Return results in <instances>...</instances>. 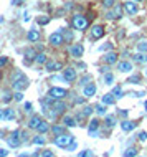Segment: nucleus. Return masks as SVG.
<instances>
[{
    "mask_svg": "<svg viewBox=\"0 0 147 157\" xmlns=\"http://www.w3.org/2000/svg\"><path fill=\"white\" fill-rule=\"evenodd\" d=\"M27 86H28V78L23 73H17L13 78H12V88H13L15 91H23Z\"/></svg>",
    "mask_w": 147,
    "mask_h": 157,
    "instance_id": "1",
    "label": "nucleus"
},
{
    "mask_svg": "<svg viewBox=\"0 0 147 157\" xmlns=\"http://www.w3.org/2000/svg\"><path fill=\"white\" fill-rule=\"evenodd\" d=\"M66 111V104L63 103V99H55V103L51 104V111H48L47 116L51 117V119H56L60 114H63Z\"/></svg>",
    "mask_w": 147,
    "mask_h": 157,
    "instance_id": "2",
    "label": "nucleus"
},
{
    "mask_svg": "<svg viewBox=\"0 0 147 157\" xmlns=\"http://www.w3.org/2000/svg\"><path fill=\"white\" fill-rule=\"evenodd\" d=\"M73 141H74L73 134H68V132H63V134H60V136L55 137V144H56L60 149H66V147H68Z\"/></svg>",
    "mask_w": 147,
    "mask_h": 157,
    "instance_id": "3",
    "label": "nucleus"
},
{
    "mask_svg": "<svg viewBox=\"0 0 147 157\" xmlns=\"http://www.w3.org/2000/svg\"><path fill=\"white\" fill-rule=\"evenodd\" d=\"M22 142H23V139H22V131H20V129H15L13 132L10 134V137L7 139V144L12 147V149L20 147V146H22Z\"/></svg>",
    "mask_w": 147,
    "mask_h": 157,
    "instance_id": "4",
    "label": "nucleus"
},
{
    "mask_svg": "<svg viewBox=\"0 0 147 157\" xmlns=\"http://www.w3.org/2000/svg\"><path fill=\"white\" fill-rule=\"evenodd\" d=\"M71 25H73L74 30L83 32V30H86V28H88L89 22H88L86 17H83V15H74V17H73V20H71Z\"/></svg>",
    "mask_w": 147,
    "mask_h": 157,
    "instance_id": "5",
    "label": "nucleus"
},
{
    "mask_svg": "<svg viewBox=\"0 0 147 157\" xmlns=\"http://www.w3.org/2000/svg\"><path fill=\"white\" fill-rule=\"evenodd\" d=\"M123 12H124V7L119 5V3H116L114 7L107 8V12L104 17H106L107 20H116V18H121V17H123Z\"/></svg>",
    "mask_w": 147,
    "mask_h": 157,
    "instance_id": "6",
    "label": "nucleus"
},
{
    "mask_svg": "<svg viewBox=\"0 0 147 157\" xmlns=\"http://www.w3.org/2000/svg\"><path fill=\"white\" fill-rule=\"evenodd\" d=\"M48 96H51L53 99H65L68 96V91L65 88H58V86H53L48 90Z\"/></svg>",
    "mask_w": 147,
    "mask_h": 157,
    "instance_id": "7",
    "label": "nucleus"
},
{
    "mask_svg": "<svg viewBox=\"0 0 147 157\" xmlns=\"http://www.w3.org/2000/svg\"><path fill=\"white\" fill-rule=\"evenodd\" d=\"M48 41H50V45H53V46H61L63 43H65V36H63L61 30L51 33V35H50V38H48Z\"/></svg>",
    "mask_w": 147,
    "mask_h": 157,
    "instance_id": "8",
    "label": "nucleus"
},
{
    "mask_svg": "<svg viewBox=\"0 0 147 157\" xmlns=\"http://www.w3.org/2000/svg\"><path fill=\"white\" fill-rule=\"evenodd\" d=\"M104 36V27L103 25H93L89 32V38L91 40H99V38Z\"/></svg>",
    "mask_w": 147,
    "mask_h": 157,
    "instance_id": "9",
    "label": "nucleus"
},
{
    "mask_svg": "<svg viewBox=\"0 0 147 157\" xmlns=\"http://www.w3.org/2000/svg\"><path fill=\"white\" fill-rule=\"evenodd\" d=\"M83 53H85V46L83 45H73V46H70V56L71 58H74V60H79V58L83 56Z\"/></svg>",
    "mask_w": 147,
    "mask_h": 157,
    "instance_id": "10",
    "label": "nucleus"
},
{
    "mask_svg": "<svg viewBox=\"0 0 147 157\" xmlns=\"http://www.w3.org/2000/svg\"><path fill=\"white\" fill-rule=\"evenodd\" d=\"M124 12L127 15H136L137 12H139V7H137V3H136V0H129V2H124Z\"/></svg>",
    "mask_w": 147,
    "mask_h": 157,
    "instance_id": "11",
    "label": "nucleus"
},
{
    "mask_svg": "<svg viewBox=\"0 0 147 157\" xmlns=\"http://www.w3.org/2000/svg\"><path fill=\"white\" fill-rule=\"evenodd\" d=\"M63 78H65L66 83H73L74 79H76V70L71 68V66L65 68V70H63Z\"/></svg>",
    "mask_w": 147,
    "mask_h": 157,
    "instance_id": "12",
    "label": "nucleus"
},
{
    "mask_svg": "<svg viewBox=\"0 0 147 157\" xmlns=\"http://www.w3.org/2000/svg\"><path fill=\"white\" fill-rule=\"evenodd\" d=\"M88 132L91 137H98L99 136V121L98 119H91L89 126H88Z\"/></svg>",
    "mask_w": 147,
    "mask_h": 157,
    "instance_id": "13",
    "label": "nucleus"
},
{
    "mask_svg": "<svg viewBox=\"0 0 147 157\" xmlns=\"http://www.w3.org/2000/svg\"><path fill=\"white\" fill-rule=\"evenodd\" d=\"M96 90H98V88H96V84L93 81L88 83L86 86H83V96L85 98H93L96 94Z\"/></svg>",
    "mask_w": 147,
    "mask_h": 157,
    "instance_id": "14",
    "label": "nucleus"
},
{
    "mask_svg": "<svg viewBox=\"0 0 147 157\" xmlns=\"http://www.w3.org/2000/svg\"><path fill=\"white\" fill-rule=\"evenodd\" d=\"M45 68H47V71H58V70H63V65L58 61H53V60H48L47 63H45Z\"/></svg>",
    "mask_w": 147,
    "mask_h": 157,
    "instance_id": "15",
    "label": "nucleus"
},
{
    "mask_svg": "<svg viewBox=\"0 0 147 157\" xmlns=\"http://www.w3.org/2000/svg\"><path fill=\"white\" fill-rule=\"evenodd\" d=\"M41 122H43V119H41L38 114H33L30 119H28V127H30V129H35V131H36V127H38Z\"/></svg>",
    "mask_w": 147,
    "mask_h": 157,
    "instance_id": "16",
    "label": "nucleus"
},
{
    "mask_svg": "<svg viewBox=\"0 0 147 157\" xmlns=\"http://www.w3.org/2000/svg\"><path fill=\"white\" fill-rule=\"evenodd\" d=\"M136 126H137V122H134V121H127V119H124L123 122H121V129H123L124 132H131V131L136 129Z\"/></svg>",
    "mask_w": 147,
    "mask_h": 157,
    "instance_id": "17",
    "label": "nucleus"
},
{
    "mask_svg": "<svg viewBox=\"0 0 147 157\" xmlns=\"http://www.w3.org/2000/svg\"><path fill=\"white\" fill-rule=\"evenodd\" d=\"M117 70H119L121 73H131V71H132L131 61H119V63H117Z\"/></svg>",
    "mask_w": 147,
    "mask_h": 157,
    "instance_id": "18",
    "label": "nucleus"
},
{
    "mask_svg": "<svg viewBox=\"0 0 147 157\" xmlns=\"http://www.w3.org/2000/svg\"><path fill=\"white\" fill-rule=\"evenodd\" d=\"M104 63H106V65H114V63H117V53L107 52L104 55Z\"/></svg>",
    "mask_w": 147,
    "mask_h": 157,
    "instance_id": "19",
    "label": "nucleus"
},
{
    "mask_svg": "<svg viewBox=\"0 0 147 157\" xmlns=\"http://www.w3.org/2000/svg\"><path fill=\"white\" fill-rule=\"evenodd\" d=\"M36 55H38V53H36L33 48H27V50H25V53H23L25 61H27V63H28V61H33V60L36 58Z\"/></svg>",
    "mask_w": 147,
    "mask_h": 157,
    "instance_id": "20",
    "label": "nucleus"
},
{
    "mask_svg": "<svg viewBox=\"0 0 147 157\" xmlns=\"http://www.w3.org/2000/svg\"><path fill=\"white\" fill-rule=\"evenodd\" d=\"M101 103H104L106 106H112V104L116 103V96L112 94V93H107V94H104V96H103Z\"/></svg>",
    "mask_w": 147,
    "mask_h": 157,
    "instance_id": "21",
    "label": "nucleus"
},
{
    "mask_svg": "<svg viewBox=\"0 0 147 157\" xmlns=\"http://www.w3.org/2000/svg\"><path fill=\"white\" fill-rule=\"evenodd\" d=\"M132 60L136 61V63H141V65H144V63H147V53H142V52L136 53V55L132 56Z\"/></svg>",
    "mask_w": 147,
    "mask_h": 157,
    "instance_id": "22",
    "label": "nucleus"
},
{
    "mask_svg": "<svg viewBox=\"0 0 147 157\" xmlns=\"http://www.w3.org/2000/svg\"><path fill=\"white\" fill-rule=\"evenodd\" d=\"M38 38H40L38 30H35V28L28 30V33H27V40H28V41H38Z\"/></svg>",
    "mask_w": 147,
    "mask_h": 157,
    "instance_id": "23",
    "label": "nucleus"
},
{
    "mask_svg": "<svg viewBox=\"0 0 147 157\" xmlns=\"http://www.w3.org/2000/svg\"><path fill=\"white\" fill-rule=\"evenodd\" d=\"M63 124H65L66 127H74V126H76V117L65 116V117H63Z\"/></svg>",
    "mask_w": 147,
    "mask_h": 157,
    "instance_id": "24",
    "label": "nucleus"
},
{
    "mask_svg": "<svg viewBox=\"0 0 147 157\" xmlns=\"http://www.w3.org/2000/svg\"><path fill=\"white\" fill-rule=\"evenodd\" d=\"M104 124H106V127H114L116 126V116H106L104 117Z\"/></svg>",
    "mask_w": 147,
    "mask_h": 157,
    "instance_id": "25",
    "label": "nucleus"
},
{
    "mask_svg": "<svg viewBox=\"0 0 147 157\" xmlns=\"http://www.w3.org/2000/svg\"><path fill=\"white\" fill-rule=\"evenodd\" d=\"M94 109H96V113H98L99 116H106V111H107V109H106V104H104V103L96 104V106H94Z\"/></svg>",
    "mask_w": 147,
    "mask_h": 157,
    "instance_id": "26",
    "label": "nucleus"
},
{
    "mask_svg": "<svg viewBox=\"0 0 147 157\" xmlns=\"http://www.w3.org/2000/svg\"><path fill=\"white\" fill-rule=\"evenodd\" d=\"M48 131H50V126H48L47 121H43L38 127H36V132L38 134H45V132H48Z\"/></svg>",
    "mask_w": 147,
    "mask_h": 157,
    "instance_id": "27",
    "label": "nucleus"
},
{
    "mask_svg": "<svg viewBox=\"0 0 147 157\" xmlns=\"http://www.w3.org/2000/svg\"><path fill=\"white\" fill-rule=\"evenodd\" d=\"M33 144H36V146H45L47 144V139L43 137V136H35V137L32 139Z\"/></svg>",
    "mask_w": 147,
    "mask_h": 157,
    "instance_id": "28",
    "label": "nucleus"
},
{
    "mask_svg": "<svg viewBox=\"0 0 147 157\" xmlns=\"http://www.w3.org/2000/svg\"><path fill=\"white\" fill-rule=\"evenodd\" d=\"M35 61L38 63V65H45V63L48 61V56L45 53H38V55H36V58H35Z\"/></svg>",
    "mask_w": 147,
    "mask_h": 157,
    "instance_id": "29",
    "label": "nucleus"
},
{
    "mask_svg": "<svg viewBox=\"0 0 147 157\" xmlns=\"http://www.w3.org/2000/svg\"><path fill=\"white\" fill-rule=\"evenodd\" d=\"M61 33H63V36H65V43H68V41L73 40V33H71L70 30H66V28H60Z\"/></svg>",
    "mask_w": 147,
    "mask_h": 157,
    "instance_id": "30",
    "label": "nucleus"
},
{
    "mask_svg": "<svg viewBox=\"0 0 147 157\" xmlns=\"http://www.w3.org/2000/svg\"><path fill=\"white\" fill-rule=\"evenodd\" d=\"M65 124H63V126H53L51 127V132L55 134V136H60V134H63V132H65Z\"/></svg>",
    "mask_w": 147,
    "mask_h": 157,
    "instance_id": "31",
    "label": "nucleus"
},
{
    "mask_svg": "<svg viewBox=\"0 0 147 157\" xmlns=\"http://www.w3.org/2000/svg\"><path fill=\"white\" fill-rule=\"evenodd\" d=\"M114 83V76H112L111 73H104V84H107V86H111V84Z\"/></svg>",
    "mask_w": 147,
    "mask_h": 157,
    "instance_id": "32",
    "label": "nucleus"
},
{
    "mask_svg": "<svg viewBox=\"0 0 147 157\" xmlns=\"http://www.w3.org/2000/svg\"><path fill=\"white\" fill-rule=\"evenodd\" d=\"M139 81H141L139 75H132V76H129V79H127L129 84H139Z\"/></svg>",
    "mask_w": 147,
    "mask_h": 157,
    "instance_id": "33",
    "label": "nucleus"
},
{
    "mask_svg": "<svg viewBox=\"0 0 147 157\" xmlns=\"http://www.w3.org/2000/svg\"><path fill=\"white\" fill-rule=\"evenodd\" d=\"M111 93L117 98V99H119V98H123V88H121V86H114Z\"/></svg>",
    "mask_w": 147,
    "mask_h": 157,
    "instance_id": "34",
    "label": "nucleus"
},
{
    "mask_svg": "<svg viewBox=\"0 0 147 157\" xmlns=\"http://www.w3.org/2000/svg\"><path fill=\"white\" fill-rule=\"evenodd\" d=\"M15 119V111L13 109H5V121H12Z\"/></svg>",
    "mask_w": 147,
    "mask_h": 157,
    "instance_id": "35",
    "label": "nucleus"
},
{
    "mask_svg": "<svg viewBox=\"0 0 147 157\" xmlns=\"http://www.w3.org/2000/svg\"><path fill=\"white\" fill-rule=\"evenodd\" d=\"M36 22H38V25H47V23H50V17L41 15V17H38V18H36Z\"/></svg>",
    "mask_w": 147,
    "mask_h": 157,
    "instance_id": "36",
    "label": "nucleus"
},
{
    "mask_svg": "<svg viewBox=\"0 0 147 157\" xmlns=\"http://www.w3.org/2000/svg\"><path fill=\"white\" fill-rule=\"evenodd\" d=\"M117 3V0H103V7L104 8H111Z\"/></svg>",
    "mask_w": 147,
    "mask_h": 157,
    "instance_id": "37",
    "label": "nucleus"
},
{
    "mask_svg": "<svg viewBox=\"0 0 147 157\" xmlns=\"http://www.w3.org/2000/svg\"><path fill=\"white\" fill-rule=\"evenodd\" d=\"M88 83H91V75H85L81 79H79V84H81V86H86Z\"/></svg>",
    "mask_w": 147,
    "mask_h": 157,
    "instance_id": "38",
    "label": "nucleus"
},
{
    "mask_svg": "<svg viewBox=\"0 0 147 157\" xmlns=\"http://www.w3.org/2000/svg\"><path fill=\"white\" fill-rule=\"evenodd\" d=\"M137 50H139V52H142V53H147V40L141 41V43L137 45Z\"/></svg>",
    "mask_w": 147,
    "mask_h": 157,
    "instance_id": "39",
    "label": "nucleus"
},
{
    "mask_svg": "<svg viewBox=\"0 0 147 157\" xmlns=\"http://www.w3.org/2000/svg\"><path fill=\"white\" fill-rule=\"evenodd\" d=\"M93 111H96V109L91 108V106H85V108H83V114H85V116H91Z\"/></svg>",
    "mask_w": 147,
    "mask_h": 157,
    "instance_id": "40",
    "label": "nucleus"
},
{
    "mask_svg": "<svg viewBox=\"0 0 147 157\" xmlns=\"http://www.w3.org/2000/svg\"><path fill=\"white\" fill-rule=\"evenodd\" d=\"M124 155H126V157H136V155H137V151L134 149V147H131V149H127V151L124 152Z\"/></svg>",
    "mask_w": 147,
    "mask_h": 157,
    "instance_id": "41",
    "label": "nucleus"
},
{
    "mask_svg": "<svg viewBox=\"0 0 147 157\" xmlns=\"http://www.w3.org/2000/svg\"><path fill=\"white\" fill-rule=\"evenodd\" d=\"M13 99H15V101H22V99H23V93H22V91H15Z\"/></svg>",
    "mask_w": 147,
    "mask_h": 157,
    "instance_id": "42",
    "label": "nucleus"
},
{
    "mask_svg": "<svg viewBox=\"0 0 147 157\" xmlns=\"http://www.w3.org/2000/svg\"><path fill=\"white\" fill-rule=\"evenodd\" d=\"M93 154H94L93 151H81L78 155H79V157H88V155H93Z\"/></svg>",
    "mask_w": 147,
    "mask_h": 157,
    "instance_id": "43",
    "label": "nucleus"
},
{
    "mask_svg": "<svg viewBox=\"0 0 147 157\" xmlns=\"http://www.w3.org/2000/svg\"><path fill=\"white\" fill-rule=\"evenodd\" d=\"M112 48V43H106L103 46H99V52H106V50H111Z\"/></svg>",
    "mask_w": 147,
    "mask_h": 157,
    "instance_id": "44",
    "label": "nucleus"
},
{
    "mask_svg": "<svg viewBox=\"0 0 147 157\" xmlns=\"http://www.w3.org/2000/svg\"><path fill=\"white\" fill-rule=\"evenodd\" d=\"M74 149H78V144H76V141H73V142H71L68 147H66V151H74Z\"/></svg>",
    "mask_w": 147,
    "mask_h": 157,
    "instance_id": "45",
    "label": "nucleus"
},
{
    "mask_svg": "<svg viewBox=\"0 0 147 157\" xmlns=\"http://www.w3.org/2000/svg\"><path fill=\"white\" fill-rule=\"evenodd\" d=\"M139 141H142V142L147 141V132H145V131H142V132H139Z\"/></svg>",
    "mask_w": 147,
    "mask_h": 157,
    "instance_id": "46",
    "label": "nucleus"
},
{
    "mask_svg": "<svg viewBox=\"0 0 147 157\" xmlns=\"http://www.w3.org/2000/svg\"><path fill=\"white\" fill-rule=\"evenodd\" d=\"M12 96H13V94H10V93H5V94H3V101H5V103H8V101L12 99Z\"/></svg>",
    "mask_w": 147,
    "mask_h": 157,
    "instance_id": "47",
    "label": "nucleus"
},
{
    "mask_svg": "<svg viewBox=\"0 0 147 157\" xmlns=\"http://www.w3.org/2000/svg\"><path fill=\"white\" fill-rule=\"evenodd\" d=\"M12 5H13V7H18V5H22V3H23V0H12Z\"/></svg>",
    "mask_w": 147,
    "mask_h": 157,
    "instance_id": "48",
    "label": "nucleus"
},
{
    "mask_svg": "<svg viewBox=\"0 0 147 157\" xmlns=\"http://www.w3.org/2000/svg\"><path fill=\"white\" fill-rule=\"evenodd\" d=\"M40 155H45V157H50V155H51V157H53V152H51V151H43V152H40Z\"/></svg>",
    "mask_w": 147,
    "mask_h": 157,
    "instance_id": "49",
    "label": "nucleus"
},
{
    "mask_svg": "<svg viewBox=\"0 0 147 157\" xmlns=\"http://www.w3.org/2000/svg\"><path fill=\"white\" fill-rule=\"evenodd\" d=\"M25 111L32 113V103H25Z\"/></svg>",
    "mask_w": 147,
    "mask_h": 157,
    "instance_id": "50",
    "label": "nucleus"
},
{
    "mask_svg": "<svg viewBox=\"0 0 147 157\" xmlns=\"http://www.w3.org/2000/svg\"><path fill=\"white\" fill-rule=\"evenodd\" d=\"M7 61H8V60H7V56H2V58H0V66H5V65H7Z\"/></svg>",
    "mask_w": 147,
    "mask_h": 157,
    "instance_id": "51",
    "label": "nucleus"
},
{
    "mask_svg": "<svg viewBox=\"0 0 147 157\" xmlns=\"http://www.w3.org/2000/svg\"><path fill=\"white\" fill-rule=\"evenodd\" d=\"M85 103V98H76V99H74V104H83Z\"/></svg>",
    "mask_w": 147,
    "mask_h": 157,
    "instance_id": "52",
    "label": "nucleus"
},
{
    "mask_svg": "<svg viewBox=\"0 0 147 157\" xmlns=\"http://www.w3.org/2000/svg\"><path fill=\"white\" fill-rule=\"evenodd\" d=\"M134 96H136V98H142V96H145V91H137V93H134Z\"/></svg>",
    "mask_w": 147,
    "mask_h": 157,
    "instance_id": "53",
    "label": "nucleus"
},
{
    "mask_svg": "<svg viewBox=\"0 0 147 157\" xmlns=\"http://www.w3.org/2000/svg\"><path fill=\"white\" fill-rule=\"evenodd\" d=\"M5 155H8V151H5V149H0V157H5Z\"/></svg>",
    "mask_w": 147,
    "mask_h": 157,
    "instance_id": "54",
    "label": "nucleus"
},
{
    "mask_svg": "<svg viewBox=\"0 0 147 157\" xmlns=\"http://www.w3.org/2000/svg\"><path fill=\"white\" fill-rule=\"evenodd\" d=\"M0 119H5V109H0Z\"/></svg>",
    "mask_w": 147,
    "mask_h": 157,
    "instance_id": "55",
    "label": "nucleus"
},
{
    "mask_svg": "<svg viewBox=\"0 0 147 157\" xmlns=\"http://www.w3.org/2000/svg\"><path fill=\"white\" fill-rule=\"evenodd\" d=\"M107 71H109V66H103V68H101V73H107Z\"/></svg>",
    "mask_w": 147,
    "mask_h": 157,
    "instance_id": "56",
    "label": "nucleus"
},
{
    "mask_svg": "<svg viewBox=\"0 0 147 157\" xmlns=\"http://www.w3.org/2000/svg\"><path fill=\"white\" fill-rule=\"evenodd\" d=\"M23 20H25V22H28V20H30V17H28V13H23Z\"/></svg>",
    "mask_w": 147,
    "mask_h": 157,
    "instance_id": "57",
    "label": "nucleus"
},
{
    "mask_svg": "<svg viewBox=\"0 0 147 157\" xmlns=\"http://www.w3.org/2000/svg\"><path fill=\"white\" fill-rule=\"evenodd\" d=\"M3 137V131H0V139H2Z\"/></svg>",
    "mask_w": 147,
    "mask_h": 157,
    "instance_id": "58",
    "label": "nucleus"
},
{
    "mask_svg": "<svg viewBox=\"0 0 147 157\" xmlns=\"http://www.w3.org/2000/svg\"><path fill=\"white\" fill-rule=\"evenodd\" d=\"M144 76H145V78H147V68H145V70H144Z\"/></svg>",
    "mask_w": 147,
    "mask_h": 157,
    "instance_id": "59",
    "label": "nucleus"
},
{
    "mask_svg": "<svg viewBox=\"0 0 147 157\" xmlns=\"http://www.w3.org/2000/svg\"><path fill=\"white\" fill-rule=\"evenodd\" d=\"M144 108H145V111H147V101H145V104H144Z\"/></svg>",
    "mask_w": 147,
    "mask_h": 157,
    "instance_id": "60",
    "label": "nucleus"
},
{
    "mask_svg": "<svg viewBox=\"0 0 147 157\" xmlns=\"http://www.w3.org/2000/svg\"><path fill=\"white\" fill-rule=\"evenodd\" d=\"M136 2H142V0H136Z\"/></svg>",
    "mask_w": 147,
    "mask_h": 157,
    "instance_id": "61",
    "label": "nucleus"
}]
</instances>
